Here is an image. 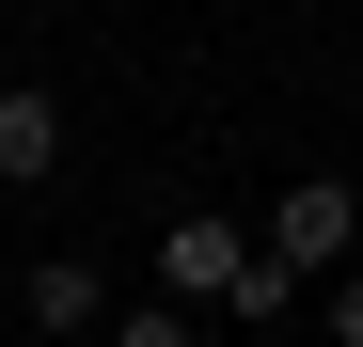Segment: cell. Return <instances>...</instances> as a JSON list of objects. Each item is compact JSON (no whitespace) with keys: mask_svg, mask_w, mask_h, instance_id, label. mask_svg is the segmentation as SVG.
Here are the masks:
<instances>
[{"mask_svg":"<svg viewBox=\"0 0 363 347\" xmlns=\"http://www.w3.org/2000/svg\"><path fill=\"white\" fill-rule=\"evenodd\" d=\"M269 268L284 284L363 268V190H347V174H284V190H269Z\"/></svg>","mask_w":363,"mask_h":347,"instance_id":"6da1fadb","label":"cell"},{"mask_svg":"<svg viewBox=\"0 0 363 347\" xmlns=\"http://www.w3.org/2000/svg\"><path fill=\"white\" fill-rule=\"evenodd\" d=\"M237 268H253V237H237V221H158V300H237Z\"/></svg>","mask_w":363,"mask_h":347,"instance_id":"7a4b0ae2","label":"cell"},{"mask_svg":"<svg viewBox=\"0 0 363 347\" xmlns=\"http://www.w3.org/2000/svg\"><path fill=\"white\" fill-rule=\"evenodd\" d=\"M48 158H64V95L0 79V190H16V174H48Z\"/></svg>","mask_w":363,"mask_h":347,"instance_id":"3957f363","label":"cell"},{"mask_svg":"<svg viewBox=\"0 0 363 347\" xmlns=\"http://www.w3.org/2000/svg\"><path fill=\"white\" fill-rule=\"evenodd\" d=\"M32 331H48V347H64V331H111V284H95L79 253H48V268H32Z\"/></svg>","mask_w":363,"mask_h":347,"instance_id":"277c9868","label":"cell"},{"mask_svg":"<svg viewBox=\"0 0 363 347\" xmlns=\"http://www.w3.org/2000/svg\"><path fill=\"white\" fill-rule=\"evenodd\" d=\"M111 347H206L190 300H111Z\"/></svg>","mask_w":363,"mask_h":347,"instance_id":"5b68a950","label":"cell"},{"mask_svg":"<svg viewBox=\"0 0 363 347\" xmlns=\"http://www.w3.org/2000/svg\"><path fill=\"white\" fill-rule=\"evenodd\" d=\"M332 347H363V268H332Z\"/></svg>","mask_w":363,"mask_h":347,"instance_id":"8992f818","label":"cell"}]
</instances>
